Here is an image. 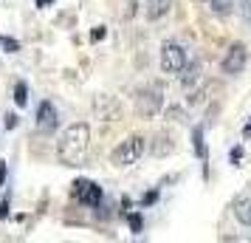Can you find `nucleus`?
Returning a JSON list of instances; mask_svg holds the SVG:
<instances>
[{
    "instance_id": "1",
    "label": "nucleus",
    "mask_w": 251,
    "mask_h": 243,
    "mask_svg": "<svg viewBox=\"0 0 251 243\" xmlns=\"http://www.w3.org/2000/svg\"><path fill=\"white\" fill-rule=\"evenodd\" d=\"M88 147H91V125L88 122H74L57 141V159L65 167H82L88 162Z\"/></svg>"
},
{
    "instance_id": "2",
    "label": "nucleus",
    "mask_w": 251,
    "mask_h": 243,
    "mask_svg": "<svg viewBox=\"0 0 251 243\" xmlns=\"http://www.w3.org/2000/svg\"><path fill=\"white\" fill-rule=\"evenodd\" d=\"M144 150H147L144 136L133 133V136H127V139L122 141L113 153H110V164H116V167H130V164H136L138 159L144 156Z\"/></svg>"
},
{
    "instance_id": "3",
    "label": "nucleus",
    "mask_w": 251,
    "mask_h": 243,
    "mask_svg": "<svg viewBox=\"0 0 251 243\" xmlns=\"http://www.w3.org/2000/svg\"><path fill=\"white\" fill-rule=\"evenodd\" d=\"M161 108H164V88H161V85H152V88L138 91L136 113L141 116V119H152V116H158Z\"/></svg>"
},
{
    "instance_id": "4",
    "label": "nucleus",
    "mask_w": 251,
    "mask_h": 243,
    "mask_svg": "<svg viewBox=\"0 0 251 243\" xmlns=\"http://www.w3.org/2000/svg\"><path fill=\"white\" fill-rule=\"evenodd\" d=\"M71 195H74V201H79L82 207L96 209L102 204V187L96 181H88V178H76L74 187H71Z\"/></svg>"
},
{
    "instance_id": "5",
    "label": "nucleus",
    "mask_w": 251,
    "mask_h": 243,
    "mask_svg": "<svg viewBox=\"0 0 251 243\" xmlns=\"http://www.w3.org/2000/svg\"><path fill=\"white\" fill-rule=\"evenodd\" d=\"M186 65V51L178 43H164L161 46V71L164 74H181Z\"/></svg>"
},
{
    "instance_id": "6",
    "label": "nucleus",
    "mask_w": 251,
    "mask_h": 243,
    "mask_svg": "<svg viewBox=\"0 0 251 243\" xmlns=\"http://www.w3.org/2000/svg\"><path fill=\"white\" fill-rule=\"evenodd\" d=\"M246 65H249V48L243 46V43H234V46L228 48V54L223 57V62H220L223 74H228V77H237V74H243V71H246Z\"/></svg>"
},
{
    "instance_id": "7",
    "label": "nucleus",
    "mask_w": 251,
    "mask_h": 243,
    "mask_svg": "<svg viewBox=\"0 0 251 243\" xmlns=\"http://www.w3.org/2000/svg\"><path fill=\"white\" fill-rule=\"evenodd\" d=\"M93 116L102 119V122H119L122 119V102L116 96H107V93H99L93 99Z\"/></svg>"
},
{
    "instance_id": "8",
    "label": "nucleus",
    "mask_w": 251,
    "mask_h": 243,
    "mask_svg": "<svg viewBox=\"0 0 251 243\" xmlns=\"http://www.w3.org/2000/svg\"><path fill=\"white\" fill-rule=\"evenodd\" d=\"M57 125H59V119H57V108H54V102L43 99V102L37 105V130H40V133H54Z\"/></svg>"
},
{
    "instance_id": "9",
    "label": "nucleus",
    "mask_w": 251,
    "mask_h": 243,
    "mask_svg": "<svg viewBox=\"0 0 251 243\" xmlns=\"http://www.w3.org/2000/svg\"><path fill=\"white\" fill-rule=\"evenodd\" d=\"M231 209H234V218H237L240 223L251 226V192H243V195L234 198Z\"/></svg>"
},
{
    "instance_id": "10",
    "label": "nucleus",
    "mask_w": 251,
    "mask_h": 243,
    "mask_svg": "<svg viewBox=\"0 0 251 243\" xmlns=\"http://www.w3.org/2000/svg\"><path fill=\"white\" fill-rule=\"evenodd\" d=\"M152 156H158V159H164V156H170V153H175V139H172L170 133H158L155 139H152Z\"/></svg>"
},
{
    "instance_id": "11",
    "label": "nucleus",
    "mask_w": 251,
    "mask_h": 243,
    "mask_svg": "<svg viewBox=\"0 0 251 243\" xmlns=\"http://www.w3.org/2000/svg\"><path fill=\"white\" fill-rule=\"evenodd\" d=\"M170 6H172V0H147L144 3V17L147 20H161L164 14L170 12Z\"/></svg>"
},
{
    "instance_id": "12",
    "label": "nucleus",
    "mask_w": 251,
    "mask_h": 243,
    "mask_svg": "<svg viewBox=\"0 0 251 243\" xmlns=\"http://www.w3.org/2000/svg\"><path fill=\"white\" fill-rule=\"evenodd\" d=\"M198 80H201V65H198V62L183 65V71H181V85H183V88H192Z\"/></svg>"
},
{
    "instance_id": "13",
    "label": "nucleus",
    "mask_w": 251,
    "mask_h": 243,
    "mask_svg": "<svg viewBox=\"0 0 251 243\" xmlns=\"http://www.w3.org/2000/svg\"><path fill=\"white\" fill-rule=\"evenodd\" d=\"M192 141H195V153H198V159L206 162V141H203V128H195L192 130Z\"/></svg>"
},
{
    "instance_id": "14",
    "label": "nucleus",
    "mask_w": 251,
    "mask_h": 243,
    "mask_svg": "<svg viewBox=\"0 0 251 243\" xmlns=\"http://www.w3.org/2000/svg\"><path fill=\"white\" fill-rule=\"evenodd\" d=\"M14 102L20 105V108L28 105V85H25V82H17V85H14Z\"/></svg>"
},
{
    "instance_id": "15",
    "label": "nucleus",
    "mask_w": 251,
    "mask_h": 243,
    "mask_svg": "<svg viewBox=\"0 0 251 243\" xmlns=\"http://www.w3.org/2000/svg\"><path fill=\"white\" fill-rule=\"evenodd\" d=\"M234 6V0H212V12L215 14H228Z\"/></svg>"
},
{
    "instance_id": "16",
    "label": "nucleus",
    "mask_w": 251,
    "mask_h": 243,
    "mask_svg": "<svg viewBox=\"0 0 251 243\" xmlns=\"http://www.w3.org/2000/svg\"><path fill=\"white\" fill-rule=\"evenodd\" d=\"M167 119H172V122H186V110L183 108H167Z\"/></svg>"
},
{
    "instance_id": "17",
    "label": "nucleus",
    "mask_w": 251,
    "mask_h": 243,
    "mask_svg": "<svg viewBox=\"0 0 251 243\" xmlns=\"http://www.w3.org/2000/svg\"><path fill=\"white\" fill-rule=\"evenodd\" d=\"M0 46L6 48L9 54H14V51H20V43H17L14 37H0Z\"/></svg>"
},
{
    "instance_id": "18",
    "label": "nucleus",
    "mask_w": 251,
    "mask_h": 243,
    "mask_svg": "<svg viewBox=\"0 0 251 243\" xmlns=\"http://www.w3.org/2000/svg\"><path fill=\"white\" fill-rule=\"evenodd\" d=\"M130 229L141 232V215H138V212H133V215H130Z\"/></svg>"
},
{
    "instance_id": "19",
    "label": "nucleus",
    "mask_w": 251,
    "mask_h": 243,
    "mask_svg": "<svg viewBox=\"0 0 251 243\" xmlns=\"http://www.w3.org/2000/svg\"><path fill=\"white\" fill-rule=\"evenodd\" d=\"M155 201H158V189H150L147 195H144V201H141V204H144V207H150V204H155Z\"/></svg>"
},
{
    "instance_id": "20",
    "label": "nucleus",
    "mask_w": 251,
    "mask_h": 243,
    "mask_svg": "<svg viewBox=\"0 0 251 243\" xmlns=\"http://www.w3.org/2000/svg\"><path fill=\"white\" fill-rule=\"evenodd\" d=\"M228 159H231V164L237 167V164H240V159H243V147H234V150L228 153Z\"/></svg>"
},
{
    "instance_id": "21",
    "label": "nucleus",
    "mask_w": 251,
    "mask_h": 243,
    "mask_svg": "<svg viewBox=\"0 0 251 243\" xmlns=\"http://www.w3.org/2000/svg\"><path fill=\"white\" fill-rule=\"evenodd\" d=\"M104 34H107V31H104V26H99V28H93L91 40H93V43H99V40H104Z\"/></svg>"
},
{
    "instance_id": "22",
    "label": "nucleus",
    "mask_w": 251,
    "mask_h": 243,
    "mask_svg": "<svg viewBox=\"0 0 251 243\" xmlns=\"http://www.w3.org/2000/svg\"><path fill=\"white\" fill-rule=\"evenodd\" d=\"M3 119H6V128H9V130H14V128H17V116H14V113H6Z\"/></svg>"
},
{
    "instance_id": "23",
    "label": "nucleus",
    "mask_w": 251,
    "mask_h": 243,
    "mask_svg": "<svg viewBox=\"0 0 251 243\" xmlns=\"http://www.w3.org/2000/svg\"><path fill=\"white\" fill-rule=\"evenodd\" d=\"M0 218H9V198H3V204H0Z\"/></svg>"
},
{
    "instance_id": "24",
    "label": "nucleus",
    "mask_w": 251,
    "mask_h": 243,
    "mask_svg": "<svg viewBox=\"0 0 251 243\" xmlns=\"http://www.w3.org/2000/svg\"><path fill=\"white\" fill-rule=\"evenodd\" d=\"M6 173H9V167H6V162H0V187L6 181Z\"/></svg>"
},
{
    "instance_id": "25",
    "label": "nucleus",
    "mask_w": 251,
    "mask_h": 243,
    "mask_svg": "<svg viewBox=\"0 0 251 243\" xmlns=\"http://www.w3.org/2000/svg\"><path fill=\"white\" fill-rule=\"evenodd\" d=\"M243 12H246V20H249V23H251V0H249V3H246V9H243Z\"/></svg>"
},
{
    "instance_id": "26",
    "label": "nucleus",
    "mask_w": 251,
    "mask_h": 243,
    "mask_svg": "<svg viewBox=\"0 0 251 243\" xmlns=\"http://www.w3.org/2000/svg\"><path fill=\"white\" fill-rule=\"evenodd\" d=\"M48 3H51V0H37V6H40V9H46Z\"/></svg>"
}]
</instances>
